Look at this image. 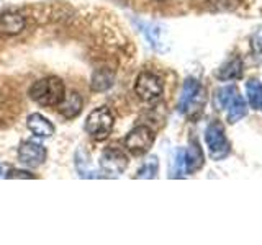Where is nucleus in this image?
I'll list each match as a JSON object with an SVG mask.
<instances>
[{"label":"nucleus","instance_id":"obj_9","mask_svg":"<svg viewBox=\"0 0 262 245\" xmlns=\"http://www.w3.org/2000/svg\"><path fill=\"white\" fill-rule=\"evenodd\" d=\"M25 28V16L15 12L0 15V33L4 35H18Z\"/></svg>","mask_w":262,"mask_h":245},{"label":"nucleus","instance_id":"obj_4","mask_svg":"<svg viewBox=\"0 0 262 245\" xmlns=\"http://www.w3.org/2000/svg\"><path fill=\"white\" fill-rule=\"evenodd\" d=\"M162 80L152 72L139 74L135 84V92L143 102H154L162 95Z\"/></svg>","mask_w":262,"mask_h":245},{"label":"nucleus","instance_id":"obj_3","mask_svg":"<svg viewBox=\"0 0 262 245\" xmlns=\"http://www.w3.org/2000/svg\"><path fill=\"white\" fill-rule=\"evenodd\" d=\"M205 141H207L210 157L213 160H221L229 154V142L225 136V129L218 122H211L207 128V131H205Z\"/></svg>","mask_w":262,"mask_h":245},{"label":"nucleus","instance_id":"obj_20","mask_svg":"<svg viewBox=\"0 0 262 245\" xmlns=\"http://www.w3.org/2000/svg\"><path fill=\"white\" fill-rule=\"evenodd\" d=\"M7 178H33V175L30 172H25V170H10L7 174Z\"/></svg>","mask_w":262,"mask_h":245},{"label":"nucleus","instance_id":"obj_18","mask_svg":"<svg viewBox=\"0 0 262 245\" xmlns=\"http://www.w3.org/2000/svg\"><path fill=\"white\" fill-rule=\"evenodd\" d=\"M158 168H159L158 159L151 157L141 168H139L136 178H156V175H158Z\"/></svg>","mask_w":262,"mask_h":245},{"label":"nucleus","instance_id":"obj_5","mask_svg":"<svg viewBox=\"0 0 262 245\" xmlns=\"http://www.w3.org/2000/svg\"><path fill=\"white\" fill-rule=\"evenodd\" d=\"M154 144V133L147 126H136L125 137V147L133 155H144Z\"/></svg>","mask_w":262,"mask_h":245},{"label":"nucleus","instance_id":"obj_7","mask_svg":"<svg viewBox=\"0 0 262 245\" xmlns=\"http://www.w3.org/2000/svg\"><path fill=\"white\" fill-rule=\"evenodd\" d=\"M46 155H48V152H46L45 147L41 144L33 142V141H25L18 149L20 162L23 163V165L31 167V168L43 165L45 160H46Z\"/></svg>","mask_w":262,"mask_h":245},{"label":"nucleus","instance_id":"obj_14","mask_svg":"<svg viewBox=\"0 0 262 245\" xmlns=\"http://www.w3.org/2000/svg\"><path fill=\"white\" fill-rule=\"evenodd\" d=\"M243 76V61L239 57H234V59L228 61L225 65H221V69L216 72V77L220 80H236L241 79Z\"/></svg>","mask_w":262,"mask_h":245},{"label":"nucleus","instance_id":"obj_21","mask_svg":"<svg viewBox=\"0 0 262 245\" xmlns=\"http://www.w3.org/2000/svg\"><path fill=\"white\" fill-rule=\"evenodd\" d=\"M0 177H2V168H0Z\"/></svg>","mask_w":262,"mask_h":245},{"label":"nucleus","instance_id":"obj_1","mask_svg":"<svg viewBox=\"0 0 262 245\" xmlns=\"http://www.w3.org/2000/svg\"><path fill=\"white\" fill-rule=\"evenodd\" d=\"M30 96L36 103L43 106H57L66 96V88L61 79L46 77L41 79L31 85Z\"/></svg>","mask_w":262,"mask_h":245},{"label":"nucleus","instance_id":"obj_11","mask_svg":"<svg viewBox=\"0 0 262 245\" xmlns=\"http://www.w3.org/2000/svg\"><path fill=\"white\" fill-rule=\"evenodd\" d=\"M27 125H28V129L31 131V133L38 137H51L54 134L53 122L48 121L45 116H41V114H38V113L31 114L27 121Z\"/></svg>","mask_w":262,"mask_h":245},{"label":"nucleus","instance_id":"obj_15","mask_svg":"<svg viewBox=\"0 0 262 245\" xmlns=\"http://www.w3.org/2000/svg\"><path fill=\"white\" fill-rule=\"evenodd\" d=\"M228 121L229 122H237L241 118L246 116V111H248V106H246V102H244V98L239 95V93H236L233 96V100L229 102L228 105Z\"/></svg>","mask_w":262,"mask_h":245},{"label":"nucleus","instance_id":"obj_22","mask_svg":"<svg viewBox=\"0 0 262 245\" xmlns=\"http://www.w3.org/2000/svg\"><path fill=\"white\" fill-rule=\"evenodd\" d=\"M158 2H164V0H158Z\"/></svg>","mask_w":262,"mask_h":245},{"label":"nucleus","instance_id":"obj_6","mask_svg":"<svg viewBox=\"0 0 262 245\" xmlns=\"http://www.w3.org/2000/svg\"><path fill=\"white\" fill-rule=\"evenodd\" d=\"M100 167L108 175H121L128 167V157L118 147H108L100 155Z\"/></svg>","mask_w":262,"mask_h":245},{"label":"nucleus","instance_id":"obj_10","mask_svg":"<svg viewBox=\"0 0 262 245\" xmlns=\"http://www.w3.org/2000/svg\"><path fill=\"white\" fill-rule=\"evenodd\" d=\"M82 105H84V102H82V96L77 93V92H71L69 95L64 96V100L57 105L59 106V113L62 114L64 118H76L77 114L82 111Z\"/></svg>","mask_w":262,"mask_h":245},{"label":"nucleus","instance_id":"obj_17","mask_svg":"<svg viewBox=\"0 0 262 245\" xmlns=\"http://www.w3.org/2000/svg\"><path fill=\"white\" fill-rule=\"evenodd\" d=\"M236 93H237V88L233 87V85L220 88L218 92H216V106H218L220 110L228 108L229 102L233 100V96H234Z\"/></svg>","mask_w":262,"mask_h":245},{"label":"nucleus","instance_id":"obj_12","mask_svg":"<svg viewBox=\"0 0 262 245\" xmlns=\"http://www.w3.org/2000/svg\"><path fill=\"white\" fill-rule=\"evenodd\" d=\"M203 165V152L196 141H190V145L185 151V172L193 174Z\"/></svg>","mask_w":262,"mask_h":245},{"label":"nucleus","instance_id":"obj_19","mask_svg":"<svg viewBox=\"0 0 262 245\" xmlns=\"http://www.w3.org/2000/svg\"><path fill=\"white\" fill-rule=\"evenodd\" d=\"M252 49L256 53H262V27L260 28H257V31L254 33L252 35Z\"/></svg>","mask_w":262,"mask_h":245},{"label":"nucleus","instance_id":"obj_13","mask_svg":"<svg viewBox=\"0 0 262 245\" xmlns=\"http://www.w3.org/2000/svg\"><path fill=\"white\" fill-rule=\"evenodd\" d=\"M115 82V74L110 69H97L92 76V82H90V87H92L94 92H105L108 90Z\"/></svg>","mask_w":262,"mask_h":245},{"label":"nucleus","instance_id":"obj_16","mask_svg":"<svg viewBox=\"0 0 262 245\" xmlns=\"http://www.w3.org/2000/svg\"><path fill=\"white\" fill-rule=\"evenodd\" d=\"M246 93H248L249 105L254 110H262V84L256 79H251L246 84Z\"/></svg>","mask_w":262,"mask_h":245},{"label":"nucleus","instance_id":"obj_8","mask_svg":"<svg viewBox=\"0 0 262 245\" xmlns=\"http://www.w3.org/2000/svg\"><path fill=\"white\" fill-rule=\"evenodd\" d=\"M200 93V84L199 80L195 79H187L184 82L182 87V93H180V100H179V111L180 113H187L190 110V106L196 100V95Z\"/></svg>","mask_w":262,"mask_h":245},{"label":"nucleus","instance_id":"obj_2","mask_svg":"<svg viewBox=\"0 0 262 245\" xmlns=\"http://www.w3.org/2000/svg\"><path fill=\"white\" fill-rule=\"evenodd\" d=\"M113 125H115V118L110 108L100 106V108H95L87 116L85 131L90 137L95 139V141H103V139L108 137L113 131Z\"/></svg>","mask_w":262,"mask_h":245}]
</instances>
